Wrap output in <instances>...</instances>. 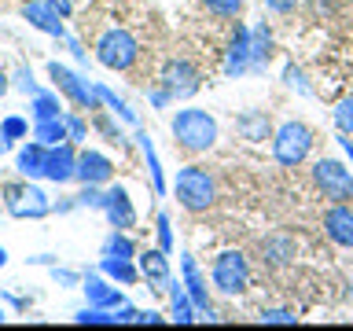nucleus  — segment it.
<instances>
[{
    "instance_id": "obj_32",
    "label": "nucleus",
    "mask_w": 353,
    "mask_h": 331,
    "mask_svg": "<svg viewBox=\"0 0 353 331\" xmlns=\"http://www.w3.org/2000/svg\"><path fill=\"white\" fill-rule=\"evenodd\" d=\"M63 121H66V132H70V140H85L88 137V129H85V118L81 114H70V110H63Z\"/></svg>"
},
{
    "instance_id": "obj_38",
    "label": "nucleus",
    "mask_w": 353,
    "mask_h": 331,
    "mask_svg": "<svg viewBox=\"0 0 353 331\" xmlns=\"http://www.w3.org/2000/svg\"><path fill=\"white\" fill-rule=\"evenodd\" d=\"M137 320H140V324H162L159 313H137Z\"/></svg>"
},
{
    "instance_id": "obj_18",
    "label": "nucleus",
    "mask_w": 353,
    "mask_h": 331,
    "mask_svg": "<svg viewBox=\"0 0 353 331\" xmlns=\"http://www.w3.org/2000/svg\"><path fill=\"white\" fill-rule=\"evenodd\" d=\"M247 63H250V30H236V37H232V48H228V63H225V74L228 77H236L247 70Z\"/></svg>"
},
{
    "instance_id": "obj_7",
    "label": "nucleus",
    "mask_w": 353,
    "mask_h": 331,
    "mask_svg": "<svg viewBox=\"0 0 353 331\" xmlns=\"http://www.w3.org/2000/svg\"><path fill=\"white\" fill-rule=\"evenodd\" d=\"M313 181H316L320 192H324V199H331V203H350L353 199V173L342 162H335V159H320L313 166Z\"/></svg>"
},
{
    "instance_id": "obj_4",
    "label": "nucleus",
    "mask_w": 353,
    "mask_h": 331,
    "mask_svg": "<svg viewBox=\"0 0 353 331\" xmlns=\"http://www.w3.org/2000/svg\"><path fill=\"white\" fill-rule=\"evenodd\" d=\"M210 280L221 294H243L250 287V265L239 250H221L210 269Z\"/></svg>"
},
{
    "instance_id": "obj_23",
    "label": "nucleus",
    "mask_w": 353,
    "mask_h": 331,
    "mask_svg": "<svg viewBox=\"0 0 353 331\" xmlns=\"http://www.w3.org/2000/svg\"><path fill=\"white\" fill-rule=\"evenodd\" d=\"M33 103H30V110H33V121H48V118H63V107H59V96L55 92H33L30 96Z\"/></svg>"
},
{
    "instance_id": "obj_29",
    "label": "nucleus",
    "mask_w": 353,
    "mask_h": 331,
    "mask_svg": "<svg viewBox=\"0 0 353 331\" xmlns=\"http://www.w3.org/2000/svg\"><path fill=\"white\" fill-rule=\"evenodd\" d=\"M203 4H206V11H214L221 19H236L243 11V0H203Z\"/></svg>"
},
{
    "instance_id": "obj_10",
    "label": "nucleus",
    "mask_w": 353,
    "mask_h": 331,
    "mask_svg": "<svg viewBox=\"0 0 353 331\" xmlns=\"http://www.w3.org/2000/svg\"><path fill=\"white\" fill-rule=\"evenodd\" d=\"M44 181H52V184L77 181V151H74V140L48 148V162H44Z\"/></svg>"
},
{
    "instance_id": "obj_14",
    "label": "nucleus",
    "mask_w": 353,
    "mask_h": 331,
    "mask_svg": "<svg viewBox=\"0 0 353 331\" xmlns=\"http://www.w3.org/2000/svg\"><path fill=\"white\" fill-rule=\"evenodd\" d=\"M22 19H26L33 30L48 33V37H66L63 15H59V11H52L48 4H41V0H30V4H22Z\"/></svg>"
},
{
    "instance_id": "obj_6",
    "label": "nucleus",
    "mask_w": 353,
    "mask_h": 331,
    "mask_svg": "<svg viewBox=\"0 0 353 331\" xmlns=\"http://www.w3.org/2000/svg\"><path fill=\"white\" fill-rule=\"evenodd\" d=\"M4 195H8V214L11 217L41 221V217L52 214V199L44 195V188H37V184H8Z\"/></svg>"
},
{
    "instance_id": "obj_41",
    "label": "nucleus",
    "mask_w": 353,
    "mask_h": 331,
    "mask_svg": "<svg viewBox=\"0 0 353 331\" xmlns=\"http://www.w3.org/2000/svg\"><path fill=\"white\" fill-rule=\"evenodd\" d=\"M4 320H8V313H4V309H0V324H4Z\"/></svg>"
},
{
    "instance_id": "obj_17",
    "label": "nucleus",
    "mask_w": 353,
    "mask_h": 331,
    "mask_svg": "<svg viewBox=\"0 0 353 331\" xmlns=\"http://www.w3.org/2000/svg\"><path fill=\"white\" fill-rule=\"evenodd\" d=\"M85 298H88V305H103V309H118L125 302L118 287H110L107 280H99V276H85Z\"/></svg>"
},
{
    "instance_id": "obj_33",
    "label": "nucleus",
    "mask_w": 353,
    "mask_h": 331,
    "mask_svg": "<svg viewBox=\"0 0 353 331\" xmlns=\"http://www.w3.org/2000/svg\"><path fill=\"white\" fill-rule=\"evenodd\" d=\"M294 309H265L261 313V324H294Z\"/></svg>"
},
{
    "instance_id": "obj_20",
    "label": "nucleus",
    "mask_w": 353,
    "mask_h": 331,
    "mask_svg": "<svg viewBox=\"0 0 353 331\" xmlns=\"http://www.w3.org/2000/svg\"><path fill=\"white\" fill-rule=\"evenodd\" d=\"M99 269H103L110 280H118L125 287H132L140 280V265H132V258H103V261H99Z\"/></svg>"
},
{
    "instance_id": "obj_1",
    "label": "nucleus",
    "mask_w": 353,
    "mask_h": 331,
    "mask_svg": "<svg viewBox=\"0 0 353 331\" xmlns=\"http://www.w3.org/2000/svg\"><path fill=\"white\" fill-rule=\"evenodd\" d=\"M170 129H173V140L181 143L188 154H203L217 143V118L206 114V110H199V107L176 110Z\"/></svg>"
},
{
    "instance_id": "obj_31",
    "label": "nucleus",
    "mask_w": 353,
    "mask_h": 331,
    "mask_svg": "<svg viewBox=\"0 0 353 331\" xmlns=\"http://www.w3.org/2000/svg\"><path fill=\"white\" fill-rule=\"evenodd\" d=\"M143 140V154H148V170H151V181H154V192H162L165 181H162V170H159V159H154V148H151V140L148 137H140Z\"/></svg>"
},
{
    "instance_id": "obj_26",
    "label": "nucleus",
    "mask_w": 353,
    "mask_h": 331,
    "mask_svg": "<svg viewBox=\"0 0 353 331\" xmlns=\"http://www.w3.org/2000/svg\"><path fill=\"white\" fill-rule=\"evenodd\" d=\"M170 298H173V317L181 320V324H192V309H199L195 302H192V294H188V287H181V283H170Z\"/></svg>"
},
{
    "instance_id": "obj_22",
    "label": "nucleus",
    "mask_w": 353,
    "mask_h": 331,
    "mask_svg": "<svg viewBox=\"0 0 353 331\" xmlns=\"http://www.w3.org/2000/svg\"><path fill=\"white\" fill-rule=\"evenodd\" d=\"M261 254H265V261L269 265H276V269H280V265H287L294 258V243L287 239V236H269L261 243Z\"/></svg>"
},
{
    "instance_id": "obj_37",
    "label": "nucleus",
    "mask_w": 353,
    "mask_h": 331,
    "mask_svg": "<svg viewBox=\"0 0 353 331\" xmlns=\"http://www.w3.org/2000/svg\"><path fill=\"white\" fill-rule=\"evenodd\" d=\"M44 4H48L52 11H59V15L66 19V15H70V0H44Z\"/></svg>"
},
{
    "instance_id": "obj_9",
    "label": "nucleus",
    "mask_w": 353,
    "mask_h": 331,
    "mask_svg": "<svg viewBox=\"0 0 353 331\" xmlns=\"http://www.w3.org/2000/svg\"><path fill=\"white\" fill-rule=\"evenodd\" d=\"M199 88V70L188 59H170L162 70V92L154 96L159 103H165V99H184L192 96Z\"/></svg>"
},
{
    "instance_id": "obj_27",
    "label": "nucleus",
    "mask_w": 353,
    "mask_h": 331,
    "mask_svg": "<svg viewBox=\"0 0 353 331\" xmlns=\"http://www.w3.org/2000/svg\"><path fill=\"white\" fill-rule=\"evenodd\" d=\"M269 66V30L258 26L250 33V70H261Z\"/></svg>"
},
{
    "instance_id": "obj_8",
    "label": "nucleus",
    "mask_w": 353,
    "mask_h": 331,
    "mask_svg": "<svg viewBox=\"0 0 353 331\" xmlns=\"http://www.w3.org/2000/svg\"><path fill=\"white\" fill-rule=\"evenodd\" d=\"M48 74H52L55 88H59V92L70 99L74 107H81V110H99V92H96V85H88L85 77H77L74 70H66V66H59V63H52Z\"/></svg>"
},
{
    "instance_id": "obj_35",
    "label": "nucleus",
    "mask_w": 353,
    "mask_h": 331,
    "mask_svg": "<svg viewBox=\"0 0 353 331\" xmlns=\"http://www.w3.org/2000/svg\"><path fill=\"white\" fill-rule=\"evenodd\" d=\"M159 247L170 254L173 250V236H170V217L165 214H159Z\"/></svg>"
},
{
    "instance_id": "obj_34",
    "label": "nucleus",
    "mask_w": 353,
    "mask_h": 331,
    "mask_svg": "<svg viewBox=\"0 0 353 331\" xmlns=\"http://www.w3.org/2000/svg\"><path fill=\"white\" fill-rule=\"evenodd\" d=\"M15 88H19V92H26V96H33V92H41V88L33 85V74L26 70V66H19V70H15Z\"/></svg>"
},
{
    "instance_id": "obj_16",
    "label": "nucleus",
    "mask_w": 353,
    "mask_h": 331,
    "mask_svg": "<svg viewBox=\"0 0 353 331\" xmlns=\"http://www.w3.org/2000/svg\"><path fill=\"white\" fill-rule=\"evenodd\" d=\"M137 265H140V276L148 283H170V261H165V250H143L137 254Z\"/></svg>"
},
{
    "instance_id": "obj_36",
    "label": "nucleus",
    "mask_w": 353,
    "mask_h": 331,
    "mask_svg": "<svg viewBox=\"0 0 353 331\" xmlns=\"http://www.w3.org/2000/svg\"><path fill=\"white\" fill-rule=\"evenodd\" d=\"M265 8L276 11V15H291V11L298 8V0H265Z\"/></svg>"
},
{
    "instance_id": "obj_30",
    "label": "nucleus",
    "mask_w": 353,
    "mask_h": 331,
    "mask_svg": "<svg viewBox=\"0 0 353 331\" xmlns=\"http://www.w3.org/2000/svg\"><path fill=\"white\" fill-rule=\"evenodd\" d=\"M335 126H339V132H353V96H346L342 103L335 107Z\"/></svg>"
},
{
    "instance_id": "obj_40",
    "label": "nucleus",
    "mask_w": 353,
    "mask_h": 331,
    "mask_svg": "<svg viewBox=\"0 0 353 331\" xmlns=\"http://www.w3.org/2000/svg\"><path fill=\"white\" fill-rule=\"evenodd\" d=\"M4 88H8V77H4V70H0V92H4Z\"/></svg>"
},
{
    "instance_id": "obj_24",
    "label": "nucleus",
    "mask_w": 353,
    "mask_h": 331,
    "mask_svg": "<svg viewBox=\"0 0 353 331\" xmlns=\"http://www.w3.org/2000/svg\"><path fill=\"white\" fill-rule=\"evenodd\" d=\"M103 258H137V243H132L121 228H114L103 243Z\"/></svg>"
},
{
    "instance_id": "obj_25",
    "label": "nucleus",
    "mask_w": 353,
    "mask_h": 331,
    "mask_svg": "<svg viewBox=\"0 0 353 331\" xmlns=\"http://www.w3.org/2000/svg\"><path fill=\"white\" fill-rule=\"evenodd\" d=\"M239 132L247 140H265V132H269V118L261 114V110H247V114H239Z\"/></svg>"
},
{
    "instance_id": "obj_19",
    "label": "nucleus",
    "mask_w": 353,
    "mask_h": 331,
    "mask_svg": "<svg viewBox=\"0 0 353 331\" xmlns=\"http://www.w3.org/2000/svg\"><path fill=\"white\" fill-rule=\"evenodd\" d=\"M184 287H188V294H192V302L199 309H206L210 313V294H206V280L199 276V265L192 254H184Z\"/></svg>"
},
{
    "instance_id": "obj_2",
    "label": "nucleus",
    "mask_w": 353,
    "mask_h": 331,
    "mask_svg": "<svg viewBox=\"0 0 353 331\" xmlns=\"http://www.w3.org/2000/svg\"><path fill=\"white\" fill-rule=\"evenodd\" d=\"M173 195L184 210L203 214V210H210L214 199H217V181L206 170H199V166H184V170L176 173V181H173Z\"/></svg>"
},
{
    "instance_id": "obj_28",
    "label": "nucleus",
    "mask_w": 353,
    "mask_h": 331,
    "mask_svg": "<svg viewBox=\"0 0 353 331\" xmlns=\"http://www.w3.org/2000/svg\"><path fill=\"white\" fill-rule=\"evenodd\" d=\"M0 132L15 143V140H26L30 137V126H26V118H19V114H11V118H4L0 121Z\"/></svg>"
},
{
    "instance_id": "obj_12",
    "label": "nucleus",
    "mask_w": 353,
    "mask_h": 331,
    "mask_svg": "<svg viewBox=\"0 0 353 331\" xmlns=\"http://www.w3.org/2000/svg\"><path fill=\"white\" fill-rule=\"evenodd\" d=\"M114 177V162L99 151H77V181L81 184H110Z\"/></svg>"
},
{
    "instance_id": "obj_13",
    "label": "nucleus",
    "mask_w": 353,
    "mask_h": 331,
    "mask_svg": "<svg viewBox=\"0 0 353 331\" xmlns=\"http://www.w3.org/2000/svg\"><path fill=\"white\" fill-rule=\"evenodd\" d=\"M324 232L335 247H353V210L346 203H335L324 214Z\"/></svg>"
},
{
    "instance_id": "obj_21",
    "label": "nucleus",
    "mask_w": 353,
    "mask_h": 331,
    "mask_svg": "<svg viewBox=\"0 0 353 331\" xmlns=\"http://www.w3.org/2000/svg\"><path fill=\"white\" fill-rule=\"evenodd\" d=\"M33 140H41L44 148H55V143L70 140V132H66L63 118H48V121H37V126H33Z\"/></svg>"
},
{
    "instance_id": "obj_15",
    "label": "nucleus",
    "mask_w": 353,
    "mask_h": 331,
    "mask_svg": "<svg viewBox=\"0 0 353 331\" xmlns=\"http://www.w3.org/2000/svg\"><path fill=\"white\" fill-rule=\"evenodd\" d=\"M44 162H48V148H44L41 140H30L26 148L19 151V159H15V170L22 173V177H44Z\"/></svg>"
},
{
    "instance_id": "obj_39",
    "label": "nucleus",
    "mask_w": 353,
    "mask_h": 331,
    "mask_svg": "<svg viewBox=\"0 0 353 331\" xmlns=\"http://www.w3.org/2000/svg\"><path fill=\"white\" fill-rule=\"evenodd\" d=\"M4 265H8V250L0 247V269H4Z\"/></svg>"
},
{
    "instance_id": "obj_3",
    "label": "nucleus",
    "mask_w": 353,
    "mask_h": 331,
    "mask_svg": "<svg viewBox=\"0 0 353 331\" xmlns=\"http://www.w3.org/2000/svg\"><path fill=\"white\" fill-rule=\"evenodd\" d=\"M313 151V129L302 121H283L272 137V154L280 166H302Z\"/></svg>"
},
{
    "instance_id": "obj_5",
    "label": "nucleus",
    "mask_w": 353,
    "mask_h": 331,
    "mask_svg": "<svg viewBox=\"0 0 353 331\" xmlns=\"http://www.w3.org/2000/svg\"><path fill=\"white\" fill-rule=\"evenodd\" d=\"M140 55V44L129 30H107L103 37L96 41V59L107 66V70H129Z\"/></svg>"
},
{
    "instance_id": "obj_11",
    "label": "nucleus",
    "mask_w": 353,
    "mask_h": 331,
    "mask_svg": "<svg viewBox=\"0 0 353 331\" xmlns=\"http://www.w3.org/2000/svg\"><path fill=\"white\" fill-rule=\"evenodd\" d=\"M107 214V221H110V228H132L137 225V210H132V203H129V192L121 184H114V188H107L103 192V206H99Z\"/></svg>"
}]
</instances>
